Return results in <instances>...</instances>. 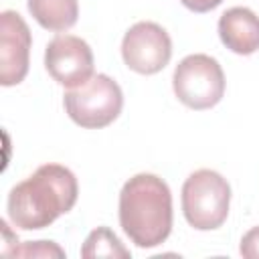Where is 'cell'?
<instances>
[{"instance_id": "obj_1", "label": "cell", "mask_w": 259, "mask_h": 259, "mask_svg": "<svg viewBox=\"0 0 259 259\" xmlns=\"http://www.w3.org/2000/svg\"><path fill=\"white\" fill-rule=\"evenodd\" d=\"M79 196L75 174L61 164H42L8 194V219L22 231L45 229L69 212Z\"/></svg>"}, {"instance_id": "obj_2", "label": "cell", "mask_w": 259, "mask_h": 259, "mask_svg": "<svg viewBox=\"0 0 259 259\" xmlns=\"http://www.w3.org/2000/svg\"><path fill=\"white\" fill-rule=\"evenodd\" d=\"M119 225L142 249L162 245L172 231V194L156 174L132 176L119 192Z\"/></svg>"}, {"instance_id": "obj_3", "label": "cell", "mask_w": 259, "mask_h": 259, "mask_svg": "<svg viewBox=\"0 0 259 259\" xmlns=\"http://www.w3.org/2000/svg\"><path fill=\"white\" fill-rule=\"evenodd\" d=\"M231 186L219 172L202 168L192 172L182 186V212L196 231L219 229L229 217Z\"/></svg>"}, {"instance_id": "obj_4", "label": "cell", "mask_w": 259, "mask_h": 259, "mask_svg": "<svg viewBox=\"0 0 259 259\" xmlns=\"http://www.w3.org/2000/svg\"><path fill=\"white\" fill-rule=\"evenodd\" d=\"M69 117L87 130H99L117 119L123 107V93L109 75H93L87 83L73 87L63 97Z\"/></svg>"}, {"instance_id": "obj_5", "label": "cell", "mask_w": 259, "mask_h": 259, "mask_svg": "<svg viewBox=\"0 0 259 259\" xmlns=\"http://www.w3.org/2000/svg\"><path fill=\"white\" fill-rule=\"evenodd\" d=\"M172 87L180 103L190 109H210L225 95V73L217 59L196 53L184 57L172 75Z\"/></svg>"}, {"instance_id": "obj_6", "label": "cell", "mask_w": 259, "mask_h": 259, "mask_svg": "<svg viewBox=\"0 0 259 259\" xmlns=\"http://www.w3.org/2000/svg\"><path fill=\"white\" fill-rule=\"evenodd\" d=\"M121 57L132 71L140 75H154L162 71L172 57L170 34L156 22H136L123 34Z\"/></svg>"}, {"instance_id": "obj_7", "label": "cell", "mask_w": 259, "mask_h": 259, "mask_svg": "<svg viewBox=\"0 0 259 259\" xmlns=\"http://www.w3.org/2000/svg\"><path fill=\"white\" fill-rule=\"evenodd\" d=\"M49 75L63 87H79L93 77V51L75 34H57L45 51Z\"/></svg>"}, {"instance_id": "obj_8", "label": "cell", "mask_w": 259, "mask_h": 259, "mask_svg": "<svg viewBox=\"0 0 259 259\" xmlns=\"http://www.w3.org/2000/svg\"><path fill=\"white\" fill-rule=\"evenodd\" d=\"M30 28L14 10L0 14V83L4 87L18 85L28 73Z\"/></svg>"}, {"instance_id": "obj_9", "label": "cell", "mask_w": 259, "mask_h": 259, "mask_svg": "<svg viewBox=\"0 0 259 259\" xmlns=\"http://www.w3.org/2000/svg\"><path fill=\"white\" fill-rule=\"evenodd\" d=\"M219 36L223 45L237 55L259 51V16L245 6H233L219 18Z\"/></svg>"}, {"instance_id": "obj_10", "label": "cell", "mask_w": 259, "mask_h": 259, "mask_svg": "<svg viewBox=\"0 0 259 259\" xmlns=\"http://www.w3.org/2000/svg\"><path fill=\"white\" fill-rule=\"evenodd\" d=\"M28 12L47 30H67L77 22V0H28Z\"/></svg>"}, {"instance_id": "obj_11", "label": "cell", "mask_w": 259, "mask_h": 259, "mask_svg": "<svg viewBox=\"0 0 259 259\" xmlns=\"http://www.w3.org/2000/svg\"><path fill=\"white\" fill-rule=\"evenodd\" d=\"M132 253L123 247V243L115 237V233L107 227H97L89 233L81 247L83 259H99V257H113V259H127Z\"/></svg>"}, {"instance_id": "obj_12", "label": "cell", "mask_w": 259, "mask_h": 259, "mask_svg": "<svg viewBox=\"0 0 259 259\" xmlns=\"http://www.w3.org/2000/svg\"><path fill=\"white\" fill-rule=\"evenodd\" d=\"M8 255H20V257H65V251L55 245L53 241H30L20 247H14Z\"/></svg>"}, {"instance_id": "obj_13", "label": "cell", "mask_w": 259, "mask_h": 259, "mask_svg": "<svg viewBox=\"0 0 259 259\" xmlns=\"http://www.w3.org/2000/svg\"><path fill=\"white\" fill-rule=\"evenodd\" d=\"M239 253L245 259H259V227H253L251 231H247L243 235Z\"/></svg>"}, {"instance_id": "obj_14", "label": "cell", "mask_w": 259, "mask_h": 259, "mask_svg": "<svg viewBox=\"0 0 259 259\" xmlns=\"http://www.w3.org/2000/svg\"><path fill=\"white\" fill-rule=\"evenodd\" d=\"M180 2L192 12H208V10L217 8L223 0H180Z\"/></svg>"}]
</instances>
